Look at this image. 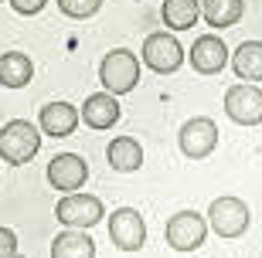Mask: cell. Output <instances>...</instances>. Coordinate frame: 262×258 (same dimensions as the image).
<instances>
[{"instance_id": "13", "label": "cell", "mask_w": 262, "mask_h": 258, "mask_svg": "<svg viewBox=\"0 0 262 258\" xmlns=\"http://www.w3.org/2000/svg\"><path fill=\"white\" fill-rule=\"evenodd\" d=\"M119 115H123V109H119L113 92H96L82 105V119H85L89 129H113L119 123Z\"/></svg>"}, {"instance_id": "17", "label": "cell", "mask_w": 262, "mask_h": 258, "mask_svg": "<svg viewBox=\"0 0 262 258\" xmlns=\"http://www.w3.org/2000/svg\"><path fill=\"white\" fill-rule=\"evenodd\" d=\"M245 14V0H201V17L208 20V28H232Z\"/></svg>"}, {"instance_id": "5", "label": "cell", "mask_w": 262, "mask_h": 258, "mask_svg": "<svg viewBox=\"0 0 262 258\" xmlns=\"http://www.w3.org/2000/svg\"><path fill=\"white\" fill-rule=\"evenodd\" d=\"M164 238L174 251H194L204 245L208 238V218L198 214V210H177L174 218L167 221Z\"/></svg>"}, {"instance_id": "10", "label": "cell", "mask_w": 262, "mask_h": 258, "mask_svg": "<svg viewBox=\"0 0 262 258\" xmlns=\"http://www.w3.org/2000/svg\"><path fill=\"white\" fill-rule=\"evenodd\" d=\"M187 61L198 75H218L232 61V51L225 48V41L218 34H201V38H194V44L187 51Z\"/></svg>"}, {"instance_id": "8", "label": "cell", "mask_w": 262, "mask_h": 258, "mask_svg": "<svg viewBox=\"0 0 262 258\" xmlns=\"http://www.w3.org/2000/svg\"><path fill=\"white\" fill-rule=\"evenodd\" d=\"M225 115L238 126H259L262 123V88L252 82L232 85L225 92Z\"/></svg>"}, {"instance_id": "7", "label": "cell", "mask_w": 262, "mask_h": 258, "mask_svg": "<svg viewBox=\"0 0 262 258\" xmlns=\"http://www.w3.org/2000/svg\"><path fill=\"white\" fill-rule=\"evenodd\" d=\"M177 143H181V153H184L187 160H204V156L214 153V146H218V126H214V119H208V115H194V119H187V123L181 126Z\"/></svg>"}, {"instance_id": "3", "label": "cell", "mask_w": 262, "mask_h": 258, "mask_svg": "<svg viewBox=\"0 0 262 258\" xmlns=\"http://www.w3.org/2000/svg\"><path fill=\"white\" fill-rule=\"evenodd\" d=\"M208 224L218 238H242L249 224H252V210L242 197H214L208 207Z\"/></svg>"}, {"instance_id": "22", "label": "cell", "mask_w": 262, "mask_h": 258, "mask_svg": "<svg viewBox=\"0 0 262 258\" xmlns=\"http://www.w3.org/2000/svg\"><path fill=\"white\" fill-rule=\"evenodd\" d=\"M17 251V234L10 228H0V258L4 255H14Z\"/></svg>"}, {"instance_id": "18", "label": "cell", "mask_w": 262, "mask_h": 258, "mask_svg": "<svg viewBox=\"0 0 262 258\" xmlns=\"http://www.w3.org/2000/svg\"><path fill=\"white\" fill-rule=\"evenodd\" d=\"M160 17L170 31H191L201 17V0H164Z\"/></svg>"}, {"instance_id": "11", "label": "cell", "mask_w": 262, "mask_h": 258, "mask_svg": "<svg viewBox=\"0 0 262 258\" xmlns=\"http://www.w3.org/2000/svg\"><path fill=\"white\" fill-rule=\"evenodd\" d=\"M85 180H89V163L82 160L78 153H58V156H51V163H48V183L55 187V191L75 194Z\"/></svg>"}, {"instance_id": "19", "label": "cell", "mask_w": 262, "mask_h": 258, "mask_svg": "<svg viewBox=\"0 0 262 258\" xmlns=\"http://www.w3.org/2000/svg\"><path fill=\"white\" fill-rule=\"evenodd\" d=\"M34 75V65H31L28 55H20V51H7V55H0V85L4 88H24Z\"/></svg>"}, {"instance_id": "12", "label": "cell", "mask_w": 262, "mask_h": 258, "mask_svg": "<svg viewBox=\"0 0 262 258\" xmlns=\"http://www.w3.org/2000/svg\"><path fill=\"white\" fill-rule=\"evenodd\" d=\"M78 119H82V112H78L72 102H48L38 112L41 133H45V136H55V139H65V136L75 133Z\"/></svg>"}, {"instance_id": "20", "label": "cell", "mask_w": 262, "mask_h": 258, "mask_svg": "<svg viewBox=\"0 0 262 258\" xmlns=\"http://www.w3.org/2000/svg\"><path fill=\"white\" fill-rule=\"evenodd\" d=\"M99 7H102V0H58V10L75 20H85L92 14H99Z\"/></svg>"}, {"instance_id": "14", "label": "cell", "mask_w": 262, "mask_h": 258, "mask_svg": "<svg viewBox=\"0 0 262 258\" xmlns=\"http://www.w3.org/2000/svg\"><path fill=\"white\" fill-rule=\"evenodd\" d=\"M106 160H109L113 170L133 173V170H140V163H143V146H140V139H133V136H116V139L106 146Z\"/></svg>"}, {"instance_id": "4", "label": "cell", "mask_w": 262, "mask_h": 258, "mask_svg": "<svg viewBox=\"0 0 262 258\" xmlns=\"http://www.w3.org/2000/svg\"><path fill=\"white\" fill-rule=\"evenodd\" d=\"M140 58H143V65L150 68V72H157V75H174L177 68L184 65V48H181V41H177L174 34L157 31V34H150V38L143 41Z\"/></svg>"}, {"instance_id": "1", "label": "cell", "mask_w": 262, "mask_h": 258, "mask_svg": "<svg viewBox=\"0 0 262 258\" xmlns=\"http://www.w3.org/2000/svg\"><path fill=\"white\" fill-rule=\"evenodd\" d=\"M41 150V126L28 123V119H10L0 129V160L4 163H31Z\"/></svg>"}, {"instance_id": "21", "label": "cell", "mask_w": 262, "mask_h": 258, "mask_svg": "<svg viewBox=\"0 0 262 258\" xmlns=\"http://www.w3.org/2000/svg\"><path fill=\"white\" fill-rule=\"evenodd\" d=\"M10 7L17 10V14H24V17H31V14H41V10L48 7V0H10Z\"/></svg>"}, {"instance_id": "2", "label": "cell", "mask_w": 262, "mask_h": 258, "mask_svg": "<svg viewBox=\"0 0 262 258\" xmlns=\"http://www.w3.org/2000/svg\"><path fill=\"white\" fill-rule=\"evenodd\" d=\"M99 82H102V88L113 92V96L133 92L136 82H140V58L129 48H113L102 58V65H99Z\"/></svg>"}, {"instance_id": "16", "label": "cell", "mask_w": 262, "mask_h": 258, "mask_svg": "<svg viewBox=\"0 0 262 258\" xmlns=\"http://www.w3.org/2000/svg\"><path fill=\"white\" fill-rule=\"evenodd\" d=\"M51 258H96V241L85 231L68 228L51 241Z\"/></svg>"}, {"instance_id": "15", "label": "cell", "mask_w": 262, "mask_h": 258, "mask_svg": "<svg viewBox=\"0 0 262 258\" xmlns=\"http://www.w3.org/2000/svg\"><path fill=\"white\" fill-rule=\"evenodd\" d=\"M232 72L242 82H262V41H242L232 51Z\"/></svg>"}, {"instance_id": "9", "label": "cell", "mask_w": 262, "mask_h": 258, "mask_svg": "<svg viewBox=\"0 0 262 258\" xmlns=\"http://www.w3.org/2000/svg\"><path fill=\"white\" fill-rule=\"evenodd\" d=\"M109 241L119 251H140L146 245V221L136 207H116L109 218Z\"/></svg>"}, {"instance_id": "6", "label": "cell", "mask_w": 262, "mask_h": 258, "mask_svg": "<svg viewBox=\"0 0 262 258\" xmlns=\"http://www.w3.org/2000/svg\"><path fill=\"white\" fill-rule=\"evenodd\" d=\"M55 218H58L65 228L85 231V228H92V224H99V221L106 218V207H102V201H99V197L75 191V194H65V197L58 201Z\"/></svg>"}, {"instance_id": "23", "label": "cell", "mask_w": 262, "mask_h": 258, "mask_svg": "<svg viewBox=\"0 0 262 258\" xmlns=\"http://www.w3.org/2000/svg\"><path fill=\"white\" fill-rule=\"evenodd\" d=\"M4 258H24V255H20V251H14V255H4Z\"/></svg>"}]
</instances>
